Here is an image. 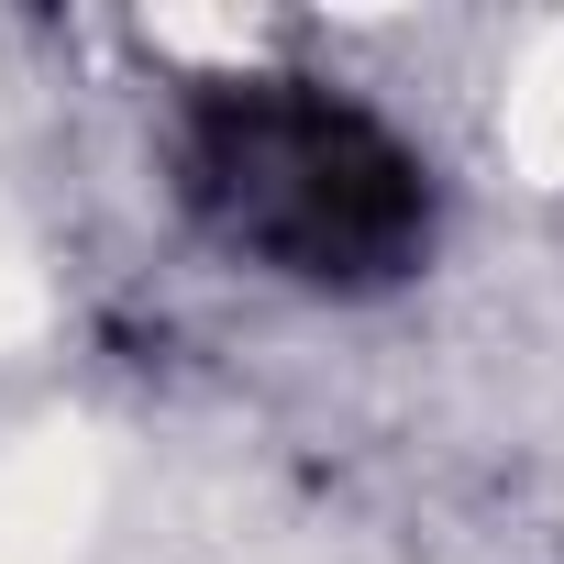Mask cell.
Here are the masks:
<instances>
[{
	"label": "cell",
	"mask_w": 564,
	"mask_h": 564,
	"mask_svg": "<svg viewBox=\"0 0 564 564\" xmlns=\"http://www.w3.org/2000/svg\"><path fill=\"white\" fill-rule=\"evenodd\" d=\"M177 210L254 276L311 300H377L421 276L443 232L432 155L311 67H232L199 78L166 122Z\"/></svg>",
	"instance_id": "obj_1"
}]
</instances>
